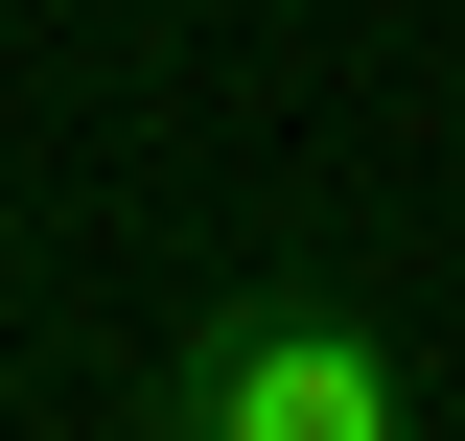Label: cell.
<instances>
[{
	"label": "cell",
	"instance_id": "cell-1",
	"mask_svg": "<svg viewBox=\"0 0 465 441\" xmlns=\"http://www.w3.org/2000/svg\"><path fill=\"white\" fill-rule=\"evenodd\" d=\"M140 418L163 441H396L419 418V348L349 302V279H232L210 326L140 372Z\"/></svg>",
	"mask_w": 465,
	"mask_h": 441
}]
</instances>
